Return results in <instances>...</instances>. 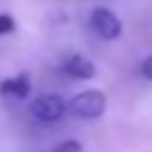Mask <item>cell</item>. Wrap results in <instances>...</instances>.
<instances>
[{
    "label": "cell",
    "instance_id": "obj_5",
    "mask_svg": "<svg viewBox=\"0 0 152 152\" xmlns=\"http://www.w3.org/2000/svg\"><path fill=\"white\" fill-rule=\"evenodd\" d=\"M0 93L5 97H12V100L28 97V93H31V76L28 74H17L12 78H5L0 83Z\"/></svg>",
    "mask_w": 152,
    "mask_h": 152
},
{
    "label": "cell",
    "instance_id": "obj_4",
    "mask_svg": "<svg viewBox=\"0 0 152 152\" xmlns=\"http://www.w3.org/2000/svg\"><path fill=\"white\" fill-rule=\"evenodd\" d=\"M62 69H64L66 76H71V78H76V81H88V78L95 76V64H93L88 57H83V55H69V57L64 59Z\"/></svg>",
    "mask_w": 152,
    "mask_h": 152
},
{
    "label": "cell",
    "instance_id": "obj_8",
    "mask_svg": "<svg viewBox=\"0 0 152 152\" xmlns=\"http://www.w3.org/2000/svg\"><path fill=\"white\" fill-rule=\"evenodd\" d=\"M140 76L147 78V81H152V55H150L147 59H142V64H140Z\"/></svg>",
    "mask_w": 152,
    "mask_h": 152
},
{
    "label": "cell",
    "instance_id": "obj_7",
    "mask_svg": "<svg viewBox=\"0 0 152 152\" xmlns=\"http://www.w3.org/2000/svg\"><path fill=\"white\" fill-rule=\"evenodd\" d=\"M14 19L10 17V14H0V36H5V33H12L14 31Z\"/></svg>",
    "mask_w": 152,
    "mask_h": 152
},
{
    "label": "cell",
    "instance_id": "obj_6",
    "mask_svg": "<svg viewBox=\"0 0 152 152\" xmlns=\"http://www.w3.org/2000/svg\"><path fill=\"white\" fill-rule=\"evenodd\" d=\"M52 152H83V147H81L78 140H64V142H59Z\"/></svg>",
    "mask_w": 152,
    "mask_h": 152
},
{
    "label": "cell",
    "instance_id": "obj_2",
    "mask_svg": "<svg viewBox=\"0 0 152 152\" xmlns=\"http://www.w3.org/2000/svg\"><path fill=\"white\" fill-rule=\"evenodd\" d=\"M64 114H66V102L55 93L40 95V97H36L31 102V116L36 121H40V124H55Z\"/></svg>",
    "mask_w": 152,
    "mask_h": 152
},
{
    "label": "cell",
    "instance_id": "obj_3",
    "mask_svg": "<svg viewBox=\"0 0 152 152\" xmlns=\"http://www.w3.org/2000/svg\"><path fill=\"white\" fill-rule=\"evenodd\" d=\"M88 24H90V28H93V33L95 36H100L102 40H114V38H119L121 36V19L112 12V10H107V7H95L93 12H90V17H88Z\"/></svg>",
    "mask_w": 152,
    "mask_h": 152
},
{
    "label": "cell",
    "instance_id": "obj_1",
    "mask_svg": "<svg viewBox=\"0 0 152 152\" xmlns=\"http://www.w3.org/2000/svg\"><path fill=\"white\" fill-rule=\"evenodd\" d=\"M104 109H107V97H104L102 90H95V88L83 90V93L74 95V97L66 102V112H69L71 116L86 119V121L102 116Z\"/></svg>",
    "mask_w": 152,
    "mask_h": 152
}]
</instances>
